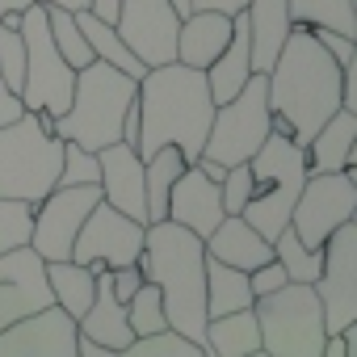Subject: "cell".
I'll return each mask as SVG.
<instances>
[{"label":"cell","instance_id":"obj_1","mask_svg":"<svg viewBox=\"0 0 357 357\" xmlns=\"http://www.w3.org/2000/svg\"><path fill=\"white\" fill-rule=\"evenodd\" d=\"M265 97L273 130L290 135L298 147L344 105L340 101V63L319 47V38L307 26H294L282 43L273 68L265 72Z\"/></svg>","mask_w":357,"mask_h":357},{"label":"cell","instance_id":"obj_2","mask_svg":"<svg viewBox=\"0 0 357 357\" xmlns=\"http://www.w3.org/2000/svg\"><path fill=\"white\" fill-rule=\"evenodd\" d=\"M135 101H139L135 151L143 160L164 143L181 147L185 164H194L202 155V143H206V130L215 118V97L198 68H185L176 59L143 68V76L135 84Z\"/></svg>","mask_w":357,"mask_h":357},{"label":"cell","instance_id":"obj_3","mask_svg":"<svg viewBox=\"0 0 357 357\" xmlns=\"http://www.w3.org/2000/svg\"><path fill=\"white\" fill-rule=\"evenodd\" d=\"M139 269L147 282H155L168 328L185 332L190 340L202 344L206 319H211L206 315V248H202V236H194L190 227L172 223V219L147 223Z\"/></svg>","mask_w":357,"mask_h":357},{"label":"cell","instance_id":"obj_4","mask_svg":"<svg viewBox=\"0 0 357 357\" xmlns=\"http://www.w3.org/2000/svg\"><path fill=\"white\" fill-rule=\"evenodd\" d=\"M135 76L93 59L76 72V89H72V101L59 118H51V130L59 139H72L89 151L105 147V143H118L122 139V114L126 105L135 101Z\"/></svg>","mask_w":357,"mask_h":357},{"label":"cell","instance_id":"obj_5","mask_svg":"<svg viewBox=\"0 0 357 357\" xmlns=\"http://www.w3.org/2000/svg\"><path fill=\"white\" fill-rule=\"evenodd\" d=\"M63 139L34 109H22L0 126V198L38 202L55 190Z\"/></svg>","mask_w":357,"mask_h":357},{"label":"cell","instance_id":"obj_6","mask_svg":"<svg viewBox=\"0 0 357 357\" xmlns=\"http://www.w3.org/2000/svg\"><path fill=\"white\" fill-rule=\"evenodd\" d=\"M261 353L269 357H319L324 349V307L311 282H286L261 298H252Z\"/></svg>","mask_w":357,"mask_h":357},{"label":"cell","instance_id":"obj_7","mask_svg":"<svg viewBox=\"0 0 357 357\" xmlns=\"http://www.w3.org/2000/svg\"><path fill=\"white\" fill-rule=\"evenodd\" d=\"M22 43H26V76H22V105L43 114L47 122L59 118L72 101L76 89V68L55 51L51 30H47V5H34L22 13Z\"/></svg>","mask_w":357,"mask_h":357},{"label":"cell","instance_id":"obj_8","mask_svg":"<svg viewBox=\"0 0 357 357\" xmlns=\"http://www.w3.org/2000/svg\"><path fill=\"white\" fill-rule=\"evenodd\" d=\"M269 130H273V118H269V97H265V72H252L236 97L215 105L202 155H211L219 164H240L261 147V139Z\"/></svg>","mask_w":357,"mask_h":357},{"label":"cell","instance_id":"obj_9","mask_svg":"<svg viewBox=\"0 0 357 357\" xmlns=\"http://www.w3.org/2000/svg\"><path fill=\"white\" fill-rule=\"evenodd\" d=\"M357 219V176L344 172H307V181L290 206V227L307 248H319L340 223Z\"/></svg>","mask_w":357,"mask_h":357},{"label":"cell","instance_id":"obj_10","mask_svg":"<svg viewBox=\"0 0 357 357\" xmlns=\"http://www.w3.org/2000/svg\"><path fill=\"white\" fill-rule=\"evenodd\" d=\"M319 278L311 282L324 307V332H340L357 319V219L340 223L324 244Z\"/></svg>","mask_w":357,"mask_h":357},{"label":"cell","instance_id":"obj_11","mask_svg":"<svg viewBox=\"0 0 357 357\" xmlns=\"http://www.w3.org/2000/svg\"><path fill=\"white\" fill-rule=\"evenodd\" d=\"M143 227L139 219L122 215L118 206H109L105 198L84 215L76 244H72V261L89 265V269H118V265H135L143 252Z\"/></svg>","mask_w":357,"mask_h":357},{"label":"cell","instance_id":"obj_12","mask_svg":"<svg viewBox=\"0 0 357 357\" xmlns=\"http://www.w3.org/2000/svg\"><path fill=\"white\" fill-rule=\"evenodd\" d=\"M101 202V185H55L47 198L34 202V227H30V248L43 261H63L72 257L76 231L84 215Z\"/></svg>","mask_w":357,"mask_h":357},{"label":"cell","instance_id":"obj_13","mask_svg":"<svg viewBox=\"0 0 357 357\" xmlns=\"http://www.w3.org/2000/svg\"><path fill=\"white\" fill-rule=\"evenodd\" d=\"M114 30L122 43L135 51L143 68L172 63L176 59V30H181V13L172 9V0H118V22Z\"/></svg>","mask_w":357,"mask_h":357},{"label":"cell","instance_id":"obj_14","mask_svg":"<svg viewBox=\"0 0 357 357\" xmlns=\"http://www.w3.org/2000/svg\"><path fill=\"white\" fill-rule=\"evenodd\" d=\"M76 319L59 303H47L0 328V357H76Z\"/></svg>","mask_w":357,"mask_h":357},{"label":"cell","instance_id":"obj_15","mask_svg":"<svg viewBox=\"0 0 357 357\" xmlns=\"http://www.w3.org/2000/svg\"><path fill=\"white\" fill-rule=\"evenodd\" d=\"M164 219L190 227L194 236H211L223 219V194H219V181L198 168V164H185V172L172 181L168 190V206H164Z\"/></svg>","mask_w":357,"mask_h":357},{"label":"cell","instance_id":"obj_16","mask_svg":"<svg viewBox=\"0 0 357 357\" xmlns=\"http://www.w3.org/2000/svg\"><path fill=\"white\" fill-rule=\"evenodd\" d=\"M97 164H101V198L109 206H118L122 215L147 223V202H143V155L130 143H105L97 147Z\"/></svg>","mask_w":357,"mask_h":357},{"label":"cell","instance_id":"obj_17","mask_svg":"<svg viewBox=\"0 0 357 357\" xmlns=\"http://www.w3.org/2000/svg\"><path fill=\"white\" fill-rule=\"evenodd\" d=\"M202 248H206V257H215L223 265H236L244 273H252L257 265L273 261V244L252 223H244V215H223L219 227L202 240Z\"/></svg>","mask_w":357,"mask_h":357},{"label":"cell","instance_id":"obj_18","mask_svg":"<svg viewBox=\"0 0 357 357\" xmlns=\"http://www.w3.org/2000/svg\"><path fill=\"white\" fill-rule=\"evenodd\" d=\"M244 26H248V59L252 72H269L282 43L290 38V5L286 0H248L244 5Z\"/></svg>","mask_w":357,"mask_h":357},{"label":"cell","instance_id":"obj_19","mask_svg":"<svg viewBox=\"0 0 357 357\" xmlns=\"http://www.w3.org/2000/svg\"><path fill=\"white\" fill-rule=\"evenodd\" d=\"M307 172H344L357 164V109H336L307 139Z\"/></svg>","mask_w":357,"mask_h":357},{"label":"cell","instance_id":"obj_20","mask_svg":"<svg viewBox=\"0 0 357 357\" xmlns=\"http://www.w3.org/2000/svg\"><path fill=\"white\" fill-rule=\"evenodd\" d=\"M231 38V17L227 13H211V9H194L181 17V30H176V63L206 72L215 63V55L227 47Z\"/></svg>","mask_w":357,"mask_h":357},{"label":"cell","instance_id":"obj_21","mask_svg":"<svg viewBox=\"0 0 357 357\" xmlns=\"http://www.w3.org/2000/svg\"><path fill=\"white\" fill-rule=\"evenodd\" d=\"M76 328L84 332V336H93V340H101L105 349H114V353H122L126 344H130V324H126V303L114 294V286H109V269H97V290H93V303L84 307V315L76 319Z\"/></svg>","mask_w":357,"mask_h":357},{"label":"cell","instance_id":"obj_22","mask_svg":"<svg viewBox=\"0 0 357 357\" xmlns=\"http://www.w3.org/2000/svg\"><path fill=\"white\" fill-rule=\"evenodd\" d=\"M202 76H206V89H211L215 105L227 101V97H236V93L248 84L252 59H248V26H244V13L231 17V38H227V47L215 55V63H211Z\"/></svg>","mask_w":357,"mask_h":357},{"label":"cell","instance_id":"obj_23","mask_svg":"<svg viewBox=\"0 0 357 357\" xmlns=\"http://www.w3.org/2000/svg\"><path fill=\"white\" fill-rule=\"evenodd\" d=\"M202 349H206V357H257L261 353L257 311L240 307V311H227V315H211Z\"/></svg>","mask_w":357,"mask_h":357},{"label":"cell","instance_id":"obj_24","mask_svg":"<svg viewBox=\"0 0 357 357\" xmlns=\"http://www.w3.org/2000/svg\"><path fill=\"white\" fill-rule=\"evenodd\" d=\"M47 286H51V298L72 315L80 319L84 307L93 303V290H97V269L63 257V261H47Z\"/></svg>","mask_w":357,"mask_h":357},{"label":"cell","instance_id":"obj_25","mask_svg":"<svg viewBox=\"0 0 357 357\" xmlns=\"http://www.w3.org/2000/svg\"><path fill=\"white\" fill-rule=\"evenodd\" d=\"M181 172H185V155H181V147H172V143L155 147V151L143 160V202H147V223L164 219L168 190H172V181H176Z\"/></svg>","mask_w":357,"mask_h":357},{"label":"cell","instance_id":"obj_26","mask_svg":"<svg viewBox=\"0 0 357 357\" xmlns=\"http://www.w3.org/2000/svg\"><path fill=\"white\" fill-rule=\"evenodd\" d=\"M76 26H80V34H84V43L93 47V59H101V63H109V68H118V72H126V76H143V63L135 59V51L122 43V34L114 30V22H101L97 13H89V9H80L76 13Z\"/></svg>","mask_w":357,"mask_h":357},{"label":"cell","instance_id":"obj_27","mask_svg":"<svg viewBox=\"0 0 357 357\" xmlns=\"http://www.w3.org/2000/svg\"><path fill=\"white\" fill-rule=\"evenodd\" d=\"M240 307H252L248 273L206 257V315H227V311H240Z\"/></svg>","mask_w":357,"mask_h":357},{"label":"cell","instance_id":"obj_28","mask_svg":"<svg viewBox=\"0 0 357 357\" xmlns=\"http://www.w3.org/2000/svg\"><path fill=\"white\" fill-rule=\"evenodd\" d=\"M290 5V22L294 26H328L340 30L349 38H357V0H286Z\"/></svg>","mask_w":357,"mask_h":357},{"label":"cell","instance_id":"obj_29","mask_svg":"<svg viewBox=\"0 0 357 357\" xmlns=\"http://www.w3.org/2000/svg\"><path fill=\"white\" fill-rule=\"evenodd\" d=\"M273 261L286 269L290 282H315L319 278V265H324V252L319 248H307L298 240V231L286 223L278 236H273Z\"/></svg>","mask_w":357,"mask_h":357},{"label":"cell","instance_id":"obj_30","mask_svg":"<svg viewBox=\"0 0 357 357\" xmlns=\"http://www.w3.org/2000/svg\"><path fill=\"white\" fill-rule=\"evenodd\" d=\"M122 357H206L198 340H190L176 328H155L143 336H130V344L122 349Z\"/></svg>","mask_w":357,"mask_h":357},{"label":"cell","instance_id":"obj_31","mask_svg":"<svg viewBox=\"0 0 357 357\" xmlns=\"http://www.w3.org/2000/svg\"><path fill=\"white\" fill-rule=\"evenodd\" d=\"M47 30H51L55 51H59L76 72H80L84 63H93V47L84 43V34H80V26H76V13H72V9L47 5Z\"/></svg>","mask_w":357,"mask_h":357},{"label":"cell","instance_id":"obj_32","mask_svg":"<svg viewBox=\"0 0 357 357\" xmlns=\"http://www.w3.org/2000/svg\"><path fill=\"white\" fill-rule=\"evenodd\" d=\"M126 324H130V332H135V336L155 332V328H168V319H164V303H160L155 282H147V278H143V286L126 298Z\"/></svg>","mask_w":357,"mask_h":357},{"label":"cell","instance_id":"obj_33","mask_svg":"<svg viewBox=\"0 0 357 357\" xmlns=\"http://www.w3.org/2000/svg\"><path fill=\"white\" fill-rule=\"evenodd\" d=\"M101 181V164H97V151L63 139V155H59V176L55 185H97Z\"/></svg>","mask_w":357,"mask_h":357},{"label":"cell","instance_id":"obj_34","mask_svg":"<svg viewBox=\"0 0 357 357\" xmlns=\"http://www.w3.org/2000/svg\"><path fill=\"white\" fill-rule=\"evenodd\" d=\"M30 227H34V202L0 198V252L30 244Z\"/></svg>","mask_w":357,"mask_h":357},{"label":"cell","instance_id":"obj_35","mask_svg":"<svg viewBox=\"0 0 357 357\" xmlns=\"http://www.w3.org/2000/svg\"><path fill=\"white\" fill-rule=\"evenodd\" d=\"M0 76L13 93H22V76H26V43H22V30L0 22Z\"/></svg>","mask_w":357,"mask_h":357},{"label":"cell","instance_id":"obj_36","mask_svg":"<svg viewBox=\"0 0 357 357\" xmlns=\"http://www.w3.org/2000/svg\"><path fill=\"white\" fill-rule=\"evenodd\" d=\"M219 194H223V215H240V211H244V202L252 198V172H248V160L227 164V176L219 181Z\"/></svg>","mask_w":357,"mask_h":357},{"label":"cell","instance_id":"obj_37","mask_svg":"<svg viewBox=\"0 0 357 357\" xmlns=\"http://www.w3.org/2000/svg\"><path fill=\"white\" fill-rule=\"evenodd\" d=\"M311 34L319 38V47H328V55H332L340 68L357 59V38H349V34H340V30H328V26H315Z\"/></svg>","mask_w":357,"mask_h":357},{"label":"cell","instance_id":"obj_38","mask_svg":"<svg viewBox=\"0 0 357 357\" xmlns=\"http://www.w3.org/2000/svg\"><path fill=\"white\" fill-rule=\"evenodd\" d=\"M290 278H286V269L278 265V261H265V265H257L252 273H248V286H252V298H261V294H269V290H278V286H286Z\"/></svg>","mask_w":357,"mask_h":357},{"label":"cell","instance_id":"obj_39","mask_svg":"<svg viewBox=\"0 0 357 357\" xmlns=\"http://www.w3.org/2000/svg\"><path fill=\"white\" fill-rule=\"evenodd\" d=\"M26 105H22V97L5 84V76H0V126H5V122H13L17 114H22Z\"/></svg>","mask_w":357,"mask_h":357},{"label":"cell","instance_id":"obj_40","mask_svg":"<svg viewBox=\"0 0 357 357\" xmlns=\"http://www.w3.org/2000/svg\"><path fill=\"white\" fill-rule=\"evenodd\" d=\"M244 5H248V0H190V13H194V9H211V13L236 17V13H244Z\"/></svg>","mask_w":357,"mask_h":357},{"label":"cell","instance_id":"obj_41","mask_svg":"<svg viewBox=\"0 0 357 357\" xmlns=\"http://www.w3.org/2000/svg\"><path fill=\"white\" fill-rule=\"evenodd\" d=\"M76 357H118V353H114V349H105L101 340H93V336H84V332H80V336H76Z\"/></svg>","mask_w":357,"mask_h":357},{"label":"cell","instance_id":"obj_42","mask_svg":"<svg viewBox=\"0 0 357 357\" xmlns=\"http://www.w3.org/2000/svg\"><path fill=\"white\" fill-rule=\"evenodd\" d=\"M135 139H139V101H130L126 114H122V143L135 147Z\"/></svg>","mask_w":357,"mask_h":357},{"label":"cell","instance_id":"obj_43","mask_svg":"<svg viewBox=\"0 0 357 357\" xmlns=\"http://www.w3.org/2000/svg\"><path fill=\"white\" fill-rule=\"evenodd\" d=\"M89 13H97L101 22H118V0H89Z\"/></svg>","mask_w":357,"mask_h":357},{"label":"cell","instance_id":"obj_44","mask_svg":"<svg viewBox=\"0 0 357 357\" xmlns=\"http://www.w3.org/2000/svg\"><path fill=\"white\" fill-rule=\"evenodd\" d=\"M34 5V0H0V17H5V13H26Z\"/></svg>","mask_w":357,"mask_h":357},{"label":"cell","instance_id":"obj_45","mask_svg":"<svg viewBox=\"0 0 357 357\" xmlns=\"http://www.w3.org/2000/svg\"><path fill=\"white\" fill-rule=\"evenodd\" d=\"M38 5H59V9H72V13H80V9H89V0H38Z\"/></svg>","mask_w":357,"mask_h":357},{"label":"cell","instance_id":"obj_46","mask_svg":"<svg viewBox=\"0 0 357 357\" xmlns=\"http://www.w3.org/2000/svg\"><path fill=\"white\" fill-rule=\"evenodd\" d=\"M172 9H176V13L185 17V13H190V0H172Z\"/></svg>","mask_w":357,"mask_h":357}]
</instances>
